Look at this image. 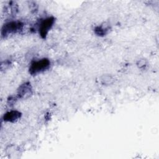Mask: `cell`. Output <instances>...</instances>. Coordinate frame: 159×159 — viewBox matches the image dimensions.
Wrapping results in <instances>:
<instances>
[{
	"label": "cell",
	"mask_w": 159,
	"mask_h": 159,
	"mask_svg": "<svg viewBox=\"0 0 159 159\" xmlns=\"http://www.w3.org/2000/svg\"><path fill=\"white\" fill-rule=\"evenodd\" d=\"M50 65V61L47 58L34 61L31 63L29 67V73L31 75H37L48 70Z\"/></svg>",
	"instance_id": "6da1fadb"
},
{
	"label": "cell",
	"mask_w": 159,
	"mask_h": 159,
	"mask_svg": "<svg viewBox=\"0 0 159 159\" xmlns=\"http://www.w3.org/2000/svg\"><path fill=\"white\" fill-rule=\"evenodd\" d=\"M23 24L19 21H11L6 23L1 30L2 36H7L9 34L16 33L23 27Z\"/></svg>",
	"instance_id": "7a4b0ae2"
},
{
	"label": "cell",
	"mask_w": 159,
	"mask_h": 159,
	"mask_svg": "<svg viewBox=\"0 0 159 159\" xmlns=\"http://www.w3.org/2000/svg\"><path fill=\"white\" fill-rule=\"evenodd\" d=\"M55 22L53 17H48L42 20L39 25V34L42 39H45L49 30L52 29Z\"/></svg>",
	"instance_id": "3957f363"
},
{
	"label": "cell",
	"mask_w": 159,
	"mask_h": 159,
	"mask_svg": "<svg viewBox=\"0 0 159 159\" xmlns=\"http://www.w3.org/2000/svg\"><path fill=\"white\" fill-rule=\"evenodd\" d=\"M32 94V88L29 82L22 84L17 89V96L20 98H27Z\"/></svg>",
	"instance_id": "277c9868"
},
{
	"label": "cell",
	"mask_w": 159,
	"mask_h": 159,
	"mask_svg": "<svg viewBox=\"0 0 159 159\" xmlns=\"http://www.w3.org/2000/svg\"><path fill=\"white\" fill-rule=\"evenodd\" d=\"M21 117V113L16 110H12L4 114L3 119L5 122H15Z\"/></svg>",
	"instance_id": "5b68a950"
},
{
	"label": "cell",
	"mask_w": 159,
	"mask_h": 159,
	"mask_svg": "<svg viewBox=\"0 0 159 159\" xmlns=\"http://www.w3.org/2000/svg\"><path fill=\"white\" fill-rule=\"evenodd\" d=\"M100 81L103 85L109 86L114 82V78L109 75H104L101 77Z\"/></svg>",
	"instance_id": "8992f818"
},
{
	"label": "cell",
	"mask_w": 159,
	"mask_h": 159,
	"mask_svg": "<svg viewBox=\"0 0 159 159\" xmlns=\"http://www.w3.org/2000/svg\"><path fill=\"white\" fill-rule=\"evenodd\" d=\"M107 30H108V27L106 25L97 26L94 29L95 34L99 36H102V35H104L105 34H106Z\"/></svg>",
	"instance_id": "52a82bcc"
},
{
	"label": "cell",
	"mask_w": 159,
	"mask_h": 159,
	"mask_svg": "<svg viewBox=\"0 0 159 159\" xmlns=\"http://www.w3.org/2000/svg\"><path fill=\"white\" fill-rule=\"evenodd\" d=\"M137 65L139 66V68H143L146 65V62L145 60H140L139 61V63H137Z\"/></svg>",
	"instance_id": "ba28073f"
}]
</instances>
